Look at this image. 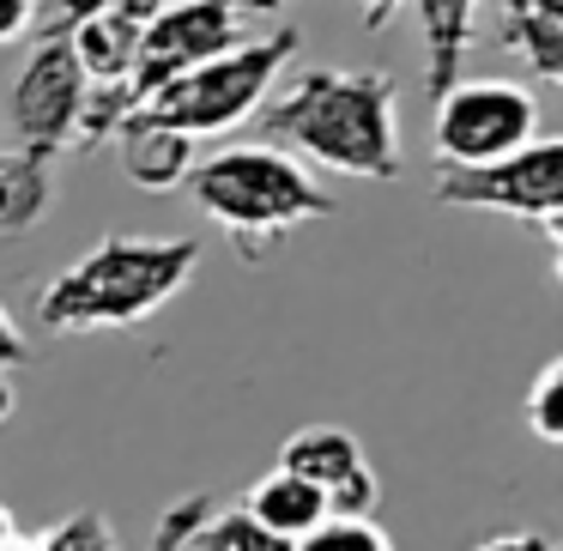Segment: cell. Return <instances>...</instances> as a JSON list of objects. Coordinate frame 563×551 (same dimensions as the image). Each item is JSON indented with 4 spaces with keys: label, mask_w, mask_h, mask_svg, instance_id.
<instances>
[{
    "label": "cell",
    "mask_w": 563,
    "mask_h": 551,
    "mask_svg": "<svg viewBox=\"0 0 563 551\" xmlns=\"http://www.w3.org/2000/svg\"><path fill=\"white\" fill-rule=\"evenodd\" d=\"M31 357V340L19 333V321L7 316V304H0V370H13V364H25Z\"/></svg>",
    "instance_id": "22"
},
{
    "label": "cell",
    "mask_w": 563,
    "mask_h": 551,
    "mask_svg": "<svg viewBox=\"0 0 563 551\" xmlns=\"http://www.w3.org/2000/svg\"><path fill=\"white\" fill-rule=\"evenodd\" d=\"M183 551H291V546H285V539H273L267 527H255L243 509H219V503H212L207 521L188 533Z\"/></svg>",
    "instance_id": "14"
},
{
    "label": "cell",
    "mask_w": 563,
    "mask_h": 551,
    "mask_svg": "<svg viewBox=\"0 0 563 551\" xmlns=\"http://www.w3.org/2000/svg\"><path fill=\"white\" fill-rule=\"evenodd\" d=\"M243 515H249L255 527H267L273 539L297 546L309 527L328 521V497H321L309 478H297V473H285V466H273V473H261L255 485L243 491Z\"/></svg>",
    "instance_id": "10"
},
{
    "label": "cell",
    "mask_w": 563,
    "mask_h": 551,
    "mask_svg": "<svg viewBox=\"0 0 563 551\" xmlns=\"http://www.w3.org/2000/svg\"><path fill=\"white\" fill-rule=\"evenodd\" d=\"M188 195L212 224L236 236L243 255H261L279 236L303 231V224L333 219V195L309 176L303 158L285 146H224L188 170Z\"/></svg>",
    "instance_id": "3"
},
{
    "label": "cell",
    "mask_w": 563,
    "mask_h": 551,
    "mask_svg": "<svg viewBox=\"0 0 563 551\" xmlns=\"http://www.w3.org/2000/svg\"><path fill=\"white\" fill-rule=\"evenodd\" d=\"M527 425L539 442H563V357H551L527 388Z\"/></svg>",
    "instance_id": "16"
},
{
    "label": "cell",
    "mask_w": 563,
    "mask_h": 551,
    "mask_svg": "<svg viewBox=\"0 0 563 551\" xmlns=\"http://www.w3.org/2000/svg\"><path fill=\"white\" fill-rule=\"evenodd\" d=\"M55 200V164L37 152L0 146V243H19L49 219Z\"/></svg>",
    "instance_id": "12"
},
{
    "label": "cell",
    "mask_w": 563,
    "mask_h": 551,
    "mask_svg": "<svg viewBox=\"0 0 563 551\" xmlns=\"http://www.w3.org/2000/svg\"><path fill=\"white\" fill-rule=\"evenodd\" d=\"M200 273V243L195 236H103L91 243L74 267H62L37 291V321L43 333H110V328H140L164 304L195 285Z\"/></svg>",
    "instance_id": "2"
},
{
    "label": "cell",
    "mask_w": 563,
    "mask_h": 551,
    "mask_svg": "<svg viewBox=\"0 0 563 551\" xmlns=\"http://www.w3.org/2000/svg\"><path fill=\"white\" fill-rule=\"evenodd\" d=\"M279 466L297 473V478H309V485L328 497L333 485H345L352 473H364L369 454H364V442H357L352 430H340V425H303V430H291V437L279 442Z\"/></svg>",
    "instance_id": "11"
},
{
    "label": "cell",
    "mask_w": 563,
    "mask_h": 551,
    "mask_svg": "<svg viewBox=\"0 0 563 551\" xmlns=\"http://www.w3.org/2000/svg\"><path fill=\"white\" fill-rule=\"evenodd\" d=\"M13 406H19V388H13V382H7V370H0V425L13 418Z\"/></svg>",
    "instance_id": "24"
},
{
    "label": "cell",
    "mask_w": 563,
    "mask_h": 551,
    "mask_svg": "<svg viewBox=\"0 0 563 551\" xmlns=\"http://www.w3.org/2000/svg\"><path fill=\"white\" fill-rule=\"evenodd\" d=\"M212 491H195V497H183V503H170V509L158 515V527H152V539H146V551H183L188 546V533H195L200 521H207V509H212Z\"/></svg>",
    "instance_id": "18"
},
{
    "label": "cell",
    "mask_w": 563,
    "mask_h": 551,
    "mask_svg": "<svg viewBox=\"0 0 563 551\" xmlns=\"http://www.w3.org/2000/svg\"><path fill=\"white\" fill-rule=\"evenodd\" d=\"M297 55H303V31L291 25L267 31V37H236L224 55H212V62L164 79L158 91H146L122 115V128H170V134H188V140L224 134V128L249 122L261 110V98L279 86V74Z\"/></svg>",
    "instance_id": "4"
},
{
    "label": "cell",
    "mask_w": 563,
    "mask_h": 551,
    "mask_svg": "<svg viewBox=\"0 0 563 551\" xmlns=\"http://www.w3.org/2000/svg\"><path fill=\"white\" fill-rule=\"evenodd\" d=\"M376 503H382V478H376V466H364V473H352L345 485H333V491H328V515H376Z\"/></svg>",
    "instance_id": "19"
},
{
    "label": "cell",
    "mask_w": 563,
    "mask_h": 551,
    "mask_svg": "<svg viewBox=\"0 0 563 551\" xmlns=\"http://www.w3.org/2000/svg\"><path fill=\"white\" fill-rule=\"evenodd\" d=\"M406 7L418 13V43H424V91L442 98V91L466 74L478 0H406Z\"/></svg>",
    "instance_id": "9"
},
{
    "label": "cell",
    "mask_w": 563,
    "mask_h": 551,
    "mask_svg": "<svg viewBox=\"0 0 563 551\" xmlns=\"http://www.w3.org/2000/svg\"><path fill=\"white\" fill-rule=\"evenodd\" d=\"M37 7L43 0H0V49L7 43H25L37 31Z\"/></svg>",
    "instance_id": "20"
},
{
    "label": "cell",
    "mask_w": 563,
    "mask_h": 551,
    "mask_svg": "<svg viewBox=\"0 0 563 551\" xmlns=\"http://www.w3.org/2000/svg\"><path fill=\"white\" fill-rule=\"evenodd\" d=\"M115 140H122L128 183L146 188V195H170L195 170V140L188 134H170V128H115Z\"/></svg>",
    "instance_id": "13"
},
{
    "label": "cell",
    "mask_w": 563,
    "mask_h": 551,
    "mask_svg": "<svg viewBox=\"0 0 563 551\" xmlns=\"http://www.w3.org/2000/svg\"><path fill=\"white\" fill-rule=\"evenodd\" d=\"M255 122L291 158L357 183H394L400 152V86L382 67H285Z\"/></svg>",
    "instance_id": "1"
},
{
    "label": "cell",
    "mask_w": 563,
    "mask_h": 551,
    "mask_svg": "<svg viewBox=\"0 0 563 551\" xmlns=\"http://www.w3.org/2000/svg\"><path fill=\"white\" fill-rule=\"evenodd\" d=\"M539 134V98L521 79H454L437 98V158L442 164H490L521 152Z\"/></svg>",
    "instance_id": "6"
},
{
    "label": "cell",
    "mask_w": 563,
    "mask_h": 551,
    "mask_svg": "<svg viewBox=\"0 0 563 551\" xmlns=\"http://www.w3.org/2000/svg\"><path fill=\"white\" fill-rule=\"evenodd\" d=\"M13 539H19V527H13V509H0V551L13 546Z\"/></svg>",
    "instance_id": "25"
},
{
    "label": "cell",
    "mask_w": 563,
    "mask_h": 551,
    "mask_svg": "<svg viewBox=\"0 0 563 551\" xmlns=\"http://www.w3.org/2000/svg\"><path fill=\"white\" fill-rule=\"evenodd\" d=\"M7 551H37V539H13V546H7Z\"/></svg>",
    "instance_id": "26"
},
{
    "label": "cell",
    "mask_w": 563,
    "mask_h": 551,
    "mask_svg": "<svg viewBox=\"0 0 563 551\" xmlns=\"http://www.w3.org/2000/svg\"><path fill=\"white\" fill-rule=\"evenodd\" d=\"M37 551H115V527L103 521L98 509H79L67 521H55L49 533L37 539Z\"/></svg>",
    "instance_id": "17"
},
{
    "label": "cell",
    "mask_w": 563,
    "mask_h": 551,
    "mask_svg": "<svg viewBox=\"0 0 563 551\" xmlns=\"http://www.w3.org/2000/svg\"><path fill=\"white\" fill-rule=\"evenodd\" d=\"M497 49L515 55L533 79L563 86V0H503Z\"/></svg>",
    "instance_id": "8"
},
{
    "label": "cell",
    "mask_w": 563,
    "mask_h": 551,
    "mask_svg": "<svg viewBox=\"0 0 563 551\" xmlns=\"http://www.w3.org/2000/svg\"><path fill=\"white\" fill-rule=\"evenodd\" d=\"M291 551H394V539L376 515H328V521L309 527Z\"/></svg>",
    "instance_id": "15"
},
{
    "label": "cell",
    "mask_w": 563,
    "mask_h": 551,
    "mask_svg": "<svg viewBox=\"0 0 563 551\" xmlns=\"http://www.w3.org/2000/svg\"><path fill=\"white\" fill-rule=\"evenodd\" d=\"M473 551H558L539 527H515V533H490V539H478Z\"/></svg>",
    "instance_id": "21"
},
{
    "label": "cell",
    "mask_w": 563,
    "mask_h": 551,
    "mask_svg": "<svg viewBox=\"0 0 563 551\" xmlns=\"http://www.w3.org/2000/svg\"><path fill=\"white\" fill-rule=\"evenodd\" d=\"M86 98L91 79L79 74L67 37H37L31 62L19 67L13 91H7V128H13L19 152H37V158H67L86 122Z\"/></svg>",
    "instance_id": "7"
},
{
    "label": "cell",
    "mask_w": 563,
    "mask_h": 551,
    "mask_svg": "<svg viewBox=\"0 0 563 551\" xmlns=\"http://www.w3.org/2000/svg\"><path fill=\"white\" fill-rule=\"evenodd\" d=\"M437 200L442 207H466V212H503V219L533 224L539 236L558 243L563 231V140L558 134H533L521 152L490 164H442L437 170Z\"/></svg>",
    "instance_id": "5"
},
{
    "label": "cell",
    "mask_w": 563,
    "mask_h": 551,
    "mask_svg": "<svg viewBox=\"0 0 563 551\" xmlns=\"http://www.w3.org/2000/svg\"><path fill=\"white\" fill-rule=\"evenodd\" d=\"M357 7H364V25H369V31H388V19L400 13L406 0H357Z\"/></svg>",
    "instance_id": "23"
}]
</instances>
